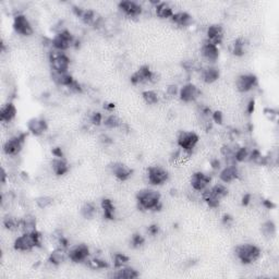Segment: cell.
I'll use <instances>...</instances> for the list:
<instances>
[{
    "mask_svg": "<svg viewBox=\"0 0 279 279\" xmlns=\"http://www.w3.org/2000/svg\"><path fill=\"white\" fill-rule=\"evenodd\" d=\"M179 98L184 103H194L201 96V91L195 84L186 83L179 90Z\"/></svg>",
    "mask_w": 279,
    "mask_h": 279,
    "instance_id": "17",
    "label": "cell"
},
{
    "mask_svg": "<svg viewBox=\"0 0 279 279\" xmlns=\"http://www.w3.org/2000/svg\"><path fill=\"white\" fill-rule=\"evenodd\" d=\"M158 80L159 75L156 72L150 70L149 66H142L131 75V83L133 85L156 83Z\"/></svg>",
    "mask_w": 279,
    "mask_h": 279,
    "instance_id": "8",
    "label": "cell"
},
{
    "mask_svg": "<svg viewBox=\"0 0 279 279\" xmlns=\"http://www.w3.org/2000/svg\"><path fill=\"white\" fill-rule=\"evenodd\" d=\"M212 184V177L202 171H196L191 176L190 185L195 192H203Z\"/></svg>",
    "mask_w": 279,
    "mask_h": 279,
    "instance_id": "13",
    "label": "cell"
},
{
    "mask_svg": "<svg viewBox=\"0 0 279 279\" xmlns=\"http://www.w3.org/2000/svg\"><path fill=\"white\" fill-rule=\"evenodd\" d=\"M200 74L201 79L204 82V83L212 84L214 82H216L219 79V69L213 65H207L200 69Z\"/></svg>",
    "mask_w": 279,
    "mask_h": 279,
    "instance_id": "21",
    "label": "cell"
},
{
    "mask_svg": "<svg viewBox=\"0 0 279 279\" xmlns=\"http://www.w3.org/2000/svg\"><path fill=\"white\" fill-rule=\"evenodd\" d=\"M103 125L105 127H107L108 129H120L123 125V122L118 116L112 113V115H109V116L104 118Z\"/></svg>",
    "mask_w": 279,
    "mask_h": 279,
    "instance_id": "33",
    "label": "cell"
},
{
    "mask_svg": "<svg viewBox=\"0 0 279 279\" xmlns=\"http://www.w3.org/2000/svg\"><path fill=\"white\" fill-rule=\"evenodd\" d=\"M148 181L152 186H163L169 180V172L162 166H150L148 169Z\"/></svg>",
    "mask_w": 279,
    "mask_h": 279,
    "instance_id": "11",
    "label": "cell"
},
{
    "mask_svg": "<svg viewBox=\"0 0 279 279\" xmlns=\"http://www.w3.org/2000/svg\"><path fill=\"white\" fill-rule=\"evenodd\" d=\"M128 262H129V258L125 254L117 253L113 256V266H115V268L126 266V265H128Z\"/></svg>",
    "mask_w": 279,
    "mask_h": 279,
    "instance_id": "38",
    "label": "cell"
},
{
    "mask_svg": "<svg viewBox=\"0 0 279 279\" xmlns=\"http://www.w3.org/2000/svg\"><path fill=\"white\" fill-rule=\"evenodd\" d=\"M48 59L53 72H69L70 58L65 52L52 49L49 52Z\"/></svg>",
    "mask_w": 279,
    "mask_h": 279,
    "instance_id": "6",
    "label": "cell"
},
{
    "mask_svg": "<svg viewBox=\"0 0 279 279\" xmlns=\"http://www.w3.org/2000/svg\"><path fill=\"white\" fill-rule=\"evenodd\" d=\"M118 8L123 15L131 19L138 18L143 12V8L141 4L136 1H132V0H123L118 3Z\"/></svg>",
    "mask_w": 279,
    "mask_h": 279,
    "instance_id": "16",
    "label": "cell"
},
{
    "mask_svg": "<svg viewBox=\"0 0 279 279\" xmlns=\"http://www.w3.org/2000/svg\"><path fill=\"white\" fill-rule=\"evenodd\" d=\"M223 37H225V31L223 27L219 24H213L208 26L206 31V40L214 45L219 46L223 43Z\"/></svg>",
    "mask_w": 279,
    "mask_h": 279,
    "instance_id": "19",
    "label": "cell"
},
{
    "mask_svg": "<svg viewBox=\"0 0 279 279\" xmlns=\"http://www.w3.org/2000/svg\"><path fill=\"white\" fill-rule=\"evenodd\" d=\"M149 232L150 233V235L152 236H155V235H157L158 233V228H157V226H150L149 228Z\"/></svg>",
    "mask_w": 279,
    "mask_h": 279,
    "instance_id": "46",
    "label": "cell"
},
{
    "mask_svg": "<svg viewBox=\"0 0 279 279\" xmlns=\"http://www.w3.org/2000/svg\"><path fill=\"white\" fill-rule=\"evenodd\" d=\"M235 252L237 259L244 265H251L255 263L260 258V255H262V251H260L259 246L252 243L238 245Z\"/></svg>",
    "mask_w": 279,
    "mask_h": 279,
    "instance_id": "4",
    "label": "cell"
},
{
    "mask_svg": "<svg viewBox=\"0 0 279 279\" xmlns=\"http://www.w3.org/2000/svg\"><path fill=\"white\" fill-rule=\"evenodd\" d=\"M240 178V170L237 165H227L219 171V179L223 184H231Z\"/></svg>",
    "mask_w": 279,
    "mask_h": 279,
    "instance_id": "18",
    "label": "cell"
},
{
    "mask_svg": "<svg viewBox=\"0 0 279 279\" xmlns=\"http://www.w3.org/2000/svg\"><path fill=\"white\" fill-rule=\"evenodd\" d=\"M200 136L194 131H181L178 134L177 144L179 146L182 152L186 154H191L196 146L199 144Z\"/></svg>",
    "mask_w": 279,
    "mask_h": 279,
    "instance_id": "7",
    "label": "cell"
},
{
    "mask_svg": "<svg viewBox=\"0 0 279 279\" xmlns=\"http://www.w3.org/2000/svg\"><path fill=\"white\" fill-rule=\"evenodd\" d=\"M100 208L104 215V218L108 219V221H112L116 217V208L113 205L112 201L109 199H104L100 203Z\"/></svg>",
    "mask_w": 279,
    "mask_h": 279,
    "instance_id": "31",
    "label": "cell"
},
{
    "mask_svg": "<svg viewBox=\"0 0 279 279\" xmlns=\"http://www.w3.org/2000/svg\"><path fill=\"white\" fill-rule=\"evenodd\" d=\"M172 21L173 24H176L177 26L180 27H187L190 26L192 23V17L189 15V13L180 11V12H175V15L172 16L170 19Z\"/></svg>",
    "mask_w": 279,
    "mask_h": 279,
    "instance_id": "30",
    "label": "cell"
},
{
    "mask_svg": "<svg viewBox=\"0 0 279 279\" xmlns=\"http://www.w3.org/2000/svg\"><path fill=\"white\" fill-rule=\"evenodd\" d=\"M35 202H36V205H37L40 209H45L53 204V199L47 195H42L36 199Z\"/></svg>",
    "mask_w": 279,
    "mask_h": 279,
    "instance_id": "39",
    "label": "cell"
},
{
    "mask_svg": "<svg viewBox=\"0 0 279 279\" xmlns=\"http://www.w3.org/2000/svg\"><path fill=\"white\" fill-rule=\"evenodd\" d=\"M18 113V109L16 105L12 102H8L3 104L0 109V121L2 123H10L15 120Z\"/></svg>",
    "mask_w": 279,
    "mask_h": 279,
    "instance_id": "23",
    "label": "cell"
},
{
    "mask_svg": "<svg viewBox=\"0 0 279 279\" xmlns=\"http://www.w3.org/2000/svg\"><path fill=\"white\" fill-rule=\"evenodd\" d=\"M86 264L89 265V267L93 269H105L108 267V263L106 260H104L99 258H94V259H89L86 260Z\"/></svg>",
    "mask_w": 279,
    "mask_h": 279,
    "instance_id": "37",
    "label": "cell"
},
{
    "mask_svg": "<svg viewBox=\"0 0 279 279\" xmlns=\"http://www.w3.org/2000/svg\"><path fill=\"white\" fill-rule=\"evenodd\" d=\"M142 98L148 105H156L159 102V94L154 90H148L142 93Z\"/></svg>",
    "mask_w": 279,
    "mask_h": 279,
    "instance_id": "34",
    "label": "cell"
},
{
    "mask_svg": "<svg viewBox=\"0 0 279 279\" xmlns=\"http://www.w3.org/2000/svg\"><path fill=\"white\" fill-rule=\"evenodd\" d=\"M67 260H69V258H68V249L62 248V246L55 248L48 255V262L53 266H59V265L65 263Z\"/></svg>",
    "mask_w": 279,
    "mask_h": 279,
    "instance_id": "22",
    "label": "cell"
},
{
    "mask_svg": "<svg viewBox=\"0 0 279 279\" xmlns=\"http://www.w3.org/2000/svg\"><path fill=\"white\" fill-rule=\"evenodd\" d=\"M212 120L215 121L216 123H222L223 122V115H222V112H214L213 115H212Z\"/></svg>",
    "mask_w": 279,
    "mask_h": 279,
    "instance_id": "44",
    "label": "cell"
},
{
    "mask_svg": "<svg viewBox=\"0 0 279 279\" xmlns=\"http://www.w3.org/2000/svg\"><path fill=\"white\" fill-rule=\"evenodd\" d=\"M36 227H37V221L36 217L32 214H26L25 216L21 218V226L20 231L22 232H33L36 231Z\"/></svg>",
    "mask_w": 279,
    "mask_h": 279,
    "instance_id": "29",
    "label": "cell"
},
{
    "mask_svg": "<svg viewBox=\"0 0 279 279\" xmlns=\"http://www.w3.org/2000/svg\"><path fill=\"white\" fill-rule=\"evenodd\" d=\"M145 239L143 238V236L139 235V233H136V235H133L131 238V244L132 246H134V248H140L144 244Z\"/></svg>",
    "mask_w": 279,
    "mask_h": 279,
    "instance_id": "42",
    "label": "cell"
},
{
    "mask_svg": "<svg viewBox=\"0 0 279 279\" xmlns=\"http://www.w3.org/2000/svg\"><path fill=\"white\" fill-rule=\"evenodd\" d=\"M132 169L122 163H115L112 166V173L118 180L127 181L132 176Z\"/></svg>",
    "mask_w": 279,
    "mask_h": 279,
    "instance_id": "24",
    "label": "cell"
},
{
    "mask_svg": "<svg viewBox=\"0 0 279 279\" xmlns=\"http://www.w3.org/2000/svg\"><path fill=\"white\" fill-rule=\"evenodd\" d=\"M52 77L57 85L66 89L69 88L73 82L75 81L69 72H52Z\"/></svg>",
    "mask_w": 279,
    "mask_h": 279,
    "instance_id": "27",
    "label": "cell"
},
{
    "mask_svg": "<svg viewBox=\"0 0 279 279\" xmlns=\"http://www.w3.org/2000/svg\"><path fill=\"white\" fill-rule=\"evenodd\" d=\"M201 56L204 61H206L208 65H213L216 62L219 58V46L209 43L205 39L202 46H201Z\"/></svg>",
    "mask_w": 279,
    "mask_h": 279,
    "instance_id": "15",
    "label": "cell"
},
{
    "mask_svg": "<svg viewBox=\"0 0 279 279\" xmlns=\"http://www.w3.org/2000/svg\"><path fill=\"white\" fill-rule=\"evenodd\" d=\"M76 45V39L68 30L59 31L53 39L50 40V46L52 49L60 50V52H67L70 48L74 47Z\"/></svg>",
    "mask_w": 279,
    "mask_h": 279,
    "instance_id": "5",
    "label": "cell"
},
{
    "mask_svg": "<svg viewBox=\"0 0 279 279\" xmlns=\"http://www.w3.org/2000/svg\"><path fill=\"white\" fill-rule=\"evenodd\" d=\"M245 40L244 38H238L235 40V43L231 46V52L236 56H242L245 53Z\"/></svg>",
    "mask_w": 279,
    "mask_h": 279,
    "instance_id": "36",
    "label": "cell"
},
{
    "mask_svg": "<svg viewBox=\"0 0 279 279\" xmlns=\"http://www.w3.org/2000/svg\"><path fill=\"white\" fill-rule=\"evenodd\" d=\"M136 203L141 210H159L162 208V195L153 189H144L136 194Z\"/></svg>",
    "mask_w": 279,
    "mask_h": 279,
    "instance_id": "1",
    "label": "cell"
},
{
    "mask_svg": "<svg viewBox=\"0 0 279 279\" xmlns=\"http://www.w3.org/2000/svg\"><path fill=\"white\" fill-rule=\"evenodd\" d=\"M27 130L31 134L40 136L48 130V123L43 118H32L27 122Z\"/></svg>",
    "mask_w": 279,
    "mask_h": 279,
    "instance_id": "20",
    "label": "cell"
},
{
    "mask_svg": "<svg viewBox=\"0 0 279 279\" xmlns=\"http://www.w3.org/2000/svg\"><path fill=\"white\" fill-rule=\"evenodd\" d=\"M228 189L225 184H217L208 186L206 190L201 192V198L209 207L216 208L219 206L222 200L227 196Z\"/></svg>",
    "mask_w": 279,
    "mask_h": 279,
    "instance_id": "3",
    "label": "cell"
},
{
    "mask_svg": "<svg viewBox=\"0 0 279 279\" xmlns=\"http://www.w3.org/2000/svg\"><path fill=\"white\" fill-rule=\"evenodd\" d=\"M53 172L57 176H63L69 172L70 166L65 157H54L52 162Z\"/></svg>",
    "mask_w": 279,
    "mask_h": 279,
    "instance_id": "25",
    "label": "cell"
},
{
    "mask_svg": "<svg viewBox=\"0 0 279 279\" xmlns=\"http://www.w3.org/2000/svg\"><path fill=\"white\" fill-rule=\"evenodd\" d=\"M153 3L155 13H156V16L161 18V19H171L172 16L175 15V11H173L172 7L169 3L159 1H155Z\"/></svg>",
    "mask_w": 279,
    "mask_h": 279,
    "instance_id": "26",
    "label": "cell"
},
{
    "mask_svg": "<svg viewBox=\"0 0 279 279\" xmlns=\"http://www.w3.org/2000/svg\"><path fill=\"white\" fill-rule=\"evenodd\" d=\"M179 88L177 85H169L167 88V94L169 96H176L179 95Z\"/></svg>",
    "mask_w": 279,
    "mask_h": 279,
    "instance_id": "43",
    "label": "cell"
},
{
    "mask_svg": "<svg viewBox=\"0 0 279 279\" xmlns=\"http://www.w3.org/2000/svg\"><path fill=\"white\" fill-rule=\"evenodd\" d=\"M99 140H100V142H102V143H104V144H109V143H112L111 139H109L108 136H107V135H105V134H103L102 136H100Z\"/></svg>",
    "mask_w": 279,
    "mask_h": 279,
    "instance_id": "45",
    "label": "cell"
},
{
    "mask_svg": "<svg viewBox=\"0 0 279 279\" xmlns=\"http://www.w3.org/2000/svg\"><path fill=\"white\" fill-rule=\"evenodd\" d=\"M24 144V135H15L4 142L2 146L3 153L7 156L16 157L21 153L22 149H23Z\"/></svg>",
    "mask_w": 279,
    "mask_h": 279,
    "instance_id": "12",
    "label": "cell"
},
{
    "mask_svg": "<svg viewBox=\"0 0 279 279\" xmlns=\"http://www.w3.org/2000/svg\"><path fill=\"white\" fill-rule=\"evenodd\" d=\"M258 85V77L252 73H244L237 77L236 88L240 93H248Z\"/></svg>",
    "mask_w": 279,
    "mask_h": 279,
    "instance_id": "14",
    "label": "cell"
},
{
    "mask_svg": "<svg viewBox=\"0 0 279 279\" xmlns=\"http://www.w3.org/2000/svg\"><path fill=\"white\" fill-rule=\"evenodd\" d=\"M90 121L91 123H93L94 126H99L102 125L104 121V117L100 112H93L90 115Z\"/></svg>",
    "mask_w": 279,
    "mask_h": 279,
    "instance_id": "41",
    "label": "cell"
},
{
    "mask_svg": "<svg viewBox=\"0 0 279 279\" xmlns=\"http://www.w3.org/2000/svg\"><path fill=\"white\" fill-rule=\"evenodd\" d=\"M12 27L17 34L25 36V37H29V36L33 35L34 33L33 25H32L31 21L27 19V17L23 15V13H18V15L15 16Z\"/></svg>",
    "mask_w": 279,
    "mask_h": 279,
    "instance_id": "9",
    "label": "cell"
},
{
    "mask_svg": "<svg viewBox=\"0 0 279 279\" xmlns=\"http://www.w3.org/2000/svg\"><path fill=\"white\" fill-rule=\"evenodd\" d=\"M139 276L140 273L133 267L128 266V265L120 268H116L115 273L112 274L113 278H119V279H134L138 278Z\"/></svg>",
    "mask_w": 279,
    "mask_h": 279,
    "instance_id": "28",
    "label": "cell"
},
{
    "mask_svg": "<svg viewBox=\"0 0 279 279\" xmlns=\"http://www.w3.org/2000/svg\"><path fill=\"white\" fill-rule=\"evenodd\" d=\"M68 258L73 263H86L91 258V251L88 244L79 243L68 249Z\"/></svg>",
    "mask_w": 279,
    "mask_h": 279,
    "instance_id": "10",
    "label": "cell"
},
{
    "mask_svg": "<svg viewBox=\"0 0 279 279\" xmlns=\"http://www.w3.org/2000/svg\"><path fill=\"white\" fill-rule=\"evenodd\" d=\"M97 212V207L95 206L94 203H85L81 207V215L86 219H92Z\"/></svg>",
    "mask_w": 279,
    "mask_h": 279,
    "instance_id": "35",
    "label": "cell"
},
{
    "mask_svg": "<svg viewBox=\"0 0 279 279\" xmlns=\"http://www.w3.org/2000/svg\"><path fill=\"white\" fill-rule=\"evenodd\" d=\"M2 225L10 231H20L21 218H17L15 216H11V215H7V216L3 218Z\"/></svg>",
    "mask_w": 279,
    "mask_h": 279,
    "instance_id": "32",
    "label": "cell"
},
{
    "mask_svg": "<svg viewBox=\"0 0 279 279\" xmlns=\"http://www.w3.org/2000/svg\"><path fill=\"white\" fill-rule=\"evenodd\" d=\"M42 244V235L36 230L33 232H22L13 243V248L19 252H32Z\"/></svg>",
    "mask_w": 279,
    "mask_h": 279,
    "instance_id": "2",
    "label": "cell"
},
{
    "mask_svg": "<svg viewBox=\"0 0 279 279\" xmlns=\"http://www.w3.org/2000/svg\"><path fill=\"white\" fill-rule=\"evenodd\" d=\"M262 232L264 233L265 236H268V237H273L275 235L276 232V227L274 225V223L272 222H266L262 226Z\"/></svg>",
    "mask_w": 279,
    "mask_h": 279,
    "instance_id": "40",
    "label": "cell"
}]
</instances>
